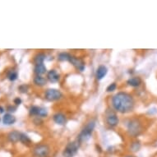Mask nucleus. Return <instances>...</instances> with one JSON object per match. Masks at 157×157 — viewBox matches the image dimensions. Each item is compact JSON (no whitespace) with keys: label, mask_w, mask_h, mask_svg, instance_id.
Returning a JSON list of instances; mask_svg holds the SVG:
<instances>
[{"label":"nucleus","mask_w":157,"mask_h":157,"mask_svg":"<svg viewBox=\"0 0 157 157\" xmlns=\"http://www.w3.org/2000/svg\"><path fill=\"white\" fill-rule=\"evenodd\" d=\"M119 118L115 113L109 111L106 114V123L111 127H115L119 124Z\"/></svg>","instance_id":"obj_7"},{"label":"nucleus","mask_w":157,"mask_h":157,"mask_svg":"<svg viewBox=\"0 0 157 157\" xmlns=\"http://www.w3.org/2000/svg\"><path fill=\"white\" fill-rule=\"evenodd\" d=\"M40 110V107H38V106H31L29 112H30V114L31 116H39Z\"/></svg>","instance_id":"obj_20"},{"label":"nucleus","mask_w":157,"mask_h":157,"mask_svg":"<svg viewBox=\"0 0 157 157\" xmlns=\"http://www.w3.org/2000/svg\"><path fill=\"white\" fill-rule=\"evenodd\" d=\"M94 128H95V122L90 121V123H88V124H86V126L82 130L80 134L78 135L77 142H79V143H82V142H87L88 140L90 138L91 135H92Z\"/></svg>","instance_id":"obj_2"},{"label":"nucleus","mask_w":157,"mask_h":157,"mask_svg":"<svg viewBox=\"0 0 157 157\" xmlns=\"http://www.w3.org/2000/svg\"><path fill=\"white\" fill-rule=\"evenodd\" d=\"M20 142H21V143H23L24 145L27 146V147H29V146L31 144V138H30V137H29L27 135H26V134H24V133L21 134V138H20Z\"/></svg>","instance_id":"obj_18"},{"label":"nucleus","mask_w":157,"mask_h":157,"mask_svg":"<svg viewBox=\"0 0 157 157\" xmlns=\"http://www.w3.org/2000/svg\"><path fill=\"white\" fill-rule=\"evenodd\" d=\"M140 147H141V145L138 142H133L131 146V149L132 151H137L138 150L140 149Z\"/></svg>","instance_id":"obj_22"},{"label":"nucleus","mask_w":157,"mask_h":157,"mask_svg":"<svg viewBox=\"0 0 157 157\" xmlns=\"http://www.w3.org/2000/svg\"><path fill=\"white\" fill-rule=\"evenodd\" d=\"M127 83L130 86H132V87H137L139 86L141 84H142V79L138 77H132V78H129Z\"/></svg>","instance_id":"obj_13"},{"label":"nucleus","mask_w":157,"mask_h":157,"mask_svg":"<svg viewBox=\"0 0 157 157\" xmlns=\"http://www.w3.org/2000/svg\"><path fill=\"white\" fill-rule=\"evenodd\" d=\"M69 62L74 66L77 70H79L80 72H82L85 69V63L83 62L79 58H77L75 56H71L69 59Z\"/></svg>","instance_id":"obj_8"},{"label":"nucleus","mask_w":157,"mask_h":157,"mask_svg":"<svg viewBox=\"0 0 157 157\" xmlns=\"http://www.w3.org/2000/svg\"><path fill=\"white\" fill-rule=\"evenodd\" d=\"M8 110L9 111V112H15L16 108L15 107H13V106H8Z\"/></svg>","instance_id":"obj_27"},{"label":"nucleus","mask_w":157,"mask_h":157,"mask_svg":"<svg viewBox=\"0 0 157 157\" xmlns=\"http://www.w3.org/2000/svg\"><path fill=\"white\" fill-rule=\"evenodd\" d=\"M107 72H108V69H107V67L105 66H104V65L99 66V67L96 70V78H97V80H102L104 77L106 76Z\"/></svg>","instance_id":"obj_11"},{"label":"nucleus","mask_w":157,"mask_h":157,"mask_svg":"<svg viewBox=\"0 0 157 157\" xmlns=\"http://www.w3.org/2000/svg\"><path fill=\"white\" fill-rule=\"evenodd\" d=\"M47 78L50 82L55 83L59 82L60 79V75L57 72L56 70H50L47 73Z\"/></svg>","instance_id":"obj_9"},{"label":"nucleus","mask_w":157,"mask_h":157,"mask_svg":"<svg viewBox=\"0 0 157 157\" xmlns=\"http://www.w3.org/2000/svg\"><path fill=\"white\" fill-rule=\"evenodd\" d=\"M116 88H117V86H116V83H112L108 87H107V91L108 92H111V91H113V90H116Z\"/></svg>","instance_id":"obj_24"},{"label":"nucleus","mask_w":157,"mask_h":157,"mask_svg":"<svg viewBox=\"0 0 157 157\" xmlns=\"http://www.w3.org/2000/svg\"><path fill=\"white\" fill-rule=\"evenodd\" d=\"M14 103H15L16 105H21V100L19 97L16 98L15 100H14Z\"/></svg>","instance_id":"obj_26"},{"label":"nucleus","mask_w":157,"mask_h":157,"mask_svg":"<svg viewBox=\"0 0 157 157\" xmlns=\"http://www.w3.org/2000/svg\"><path fill=\"white\" fill-rule=\"evenodd\" d=\"M124 157H135L134 155H125Z\"/></svg>","instance_id":"obj_30"},{"label":"nucleus","mask_w":157,"mask_h":157,"mask_svg":"<svg viewBox=\"0 0 157 157\" xmlns=\"http://www.w3.org/2000/svg\"><path fill=\"white\" fill-rule=\"evenodd\" d=\"M46 79L44 77H41V76H36L34 78V83L36 86H44L46 84Z\"/></svg>","instance_id":"obj_16"},{"label":"nucleus","mask_w":157,"mask_h":157,"mask_svg":"<svg viewBox=\"0 0 157 157\" xmlns=\"http://www.w3.org/2000/svg\"><path fill=\"white\" fill-rule=\"evenodd\" d=\"M112 105L115 110L119 113H126L133 109L134 100L128 93L119 92L112 99Z\"/></svg>","instance_id":"obj_1"},{"label":"nucleus","mask_w":157,"mask_h":157,"mask_svg":"<svg viewBox=\"0 0 157 157\" xmlns=\"http://www.w3.org/2000/svg\"><path fill=\"white\" fill-rule=\"evenodd\" d=\"M79 146L80 143L77 142H69L68 144L66 146L64 151L63 152V157H73L75 155L77 154L79 149Z\"/></svg>","instance_id":"obj_4"},{"label":"nucleus","mask_w":157,"mask_h":157,"mask_svg":"<svg viewBox=\"0 0 157 157\" xmlns=\"http://www.w3.org/2000/svg\"><path fill=\"white\" fill-rule=\"evenodd\" d=\"M49 153V147L48 145H38L33 150L35 157H47Z\"/></svg>","instance_id":"obj_5"},{"label":"nucleus","mask_w":157,"mask_h":157,"mask_svg":"<svg viewBox=\"0 0 157 157\" xmlns=\"http://www.w3.org/2000/svg\"><path fill=\"white\" fill-rule=\"evenodd\" d=\"M142 131V124L136 119H131L128 124V132L132 136H138Z\"/></svg>","instance_id":"obj_3"},{"label":"nucleus","mask_w":157,"mask_h":157,"mask_svg":"<svg viewBox=\"0 0 157 157\" xmlns=\"http://www.w3.org/2000/svg\"><path fill=\"white\" fill-rule=\"evenodd\" d=\"M44 59H45V54L43 53H39L38 54H36L35 59H34V62L36 65L42 64L44 63Z\"/></svg>","instance_id":"obj_17"},{"label":"nucleus","mask_w":157,"mask_h":157,"mask_svg":"<svg viewBox=\"0 0 157 157\" xmlns=\"http://www.w3.org/2000/svg\"><path fill=\"white\" fill-rule=\"evenodd\" d=\"M54 121L59 125H64L67 123V119H66V116L62 113H55L53 117Z\"/></svg>","instance_id":"obj_10"},{"label":"nucleus","mask_w":157,"mask_h":157,"mask_svg":"<svg viewBox=\"0 0 157 157\" xmlns=\"http://www.w3.org/2000/svg\"><path fill=\"white\" fill-rule=\"evenodd\" d=\"M34 123H35L36 124H40V123H42V121H41V119H39V117H38V118H36V119L34 120Z\"/></svg>","instance_id":"obj_28"},{"label":"nucleus","mask_w":157,"mask_h":157,"mask_svg":"<svg viewBox=\"0 0 157 157\" xmlns=\"http://www.w3.org/2000/svg\"><path fill=\"white\" fill-rule=\"evenodd\" d=\"M8 79L10 81H15L17 80V73L15 72V71H11L9 73H8Z\"/></svg>","instance_id":"obj_21"},{"label":"nucleus","mask_w":157,"mask_h":157,"mask_svg":"<svg viewBox=\"0 0 157 157\" xmlns=\"http://www.w3.org/2000/svg\"><path fill=\"white\" fill-rule=\"evenodd\" d=\"M29 89V86L26 84H24V85H21L19 87H18V90H20V92L21 93H26L27 92V90Z\"/></svg>","instance_id":"obj_23"},{"label":"nucleus","mask_w":157,"mask_h":157,"mask_svg":"<svg viewBox=\"0 0 157 157\" xmlns=\"http://www.w3.org/2000/svg\"><path fill=\"white\" fill-rule=\"evenodd\" d=\"M70 58H71V55L69 54H67V53H60L59 54V56H58V59L60 61H69Z\"/></svg>","instance_id":"obj_19"},{"label":"nucleus","mask_w":157,"mask_h":157,"mask_svg":"<svg viewBox=\"0 0 157 157\" xmlns=\"http://www.w3.org/2000/svg\"><path fill=\"white\" fill-rule=\"evenodd\" d=\"M34 70H35V73L37 74V76H41V75L44 74L47 71L46 67L44 66V63L36 65V67H35V69Z\"/></svg>","instance_id":"obj_15"},{"label":"nucleus","mask_w":157,"mask_h":157,"mask_svg":"<svg viewBox=\"0 0 157 157\" xmlns=\"http://www.w3.org/2000/svg\"><path fill=\"white\" fill-rule=\"evenodd\" d=\"M45 99L49 101H56L63 97L62 92L56 89H48L45 91Z\"/></svg>","instance_id":"obj_6"},{"label":"nucleus","mask_w":157,"mask_h":157,"mask_svg":"<svg viewBox=\"0 0 157 157\" xmlns=\"http://www.w3.org/2000/svg\"><path fill=\"white\" fill-rule=\"evenodd\" d=\"M3 111H4V110H3V109L2 108V107H0V113H3Z\"/></svg>","instance_id":"obj_29"},{"label":"nucleus","mask_w":157,"mask_h":157,"mask_svg":"<svg viewBox=\"0 0 157 157\" xmlns=\"http://www.w3.org/2000/svg\"><path fill=\"white\" fill-rule=\"evenodd\" d=\"M21 133H20V132L17 131H13L8 134V138L11 142L15 143V142H17L18 141H20V138H21Z\"/></svg>","instance_id":"obj_12"},{"label":"nucleus","mask_w":157,"mask_h":157,"mask_svg":"<svg viewBox=\"0 0 157 157\" xmlns=\"http://www.w3.org/2000/svg\"><path fill=\"white\" fill-rule=\"evenodd\" d=\"M16 122V118L13 115L10 114V113H7L3 116V123L5 125H11L13 124Z\"/></svg>","instance_id":"obj_14"},{"label":"nucleus","mask_w":157,"mask_h":157,"mask_svg":"<svg viewBox=\"0 0 157 157\" xmlns=\"http://www.w3.org/2000/svg\"><path fill=\"white\" fill-rule=\"evenodd\" d=\"M47 114H48V113H47L46 109L40 108V110L39 116H40V117H46Z\"/></svg>","instance_id":"obj_25"}]
</instances>
